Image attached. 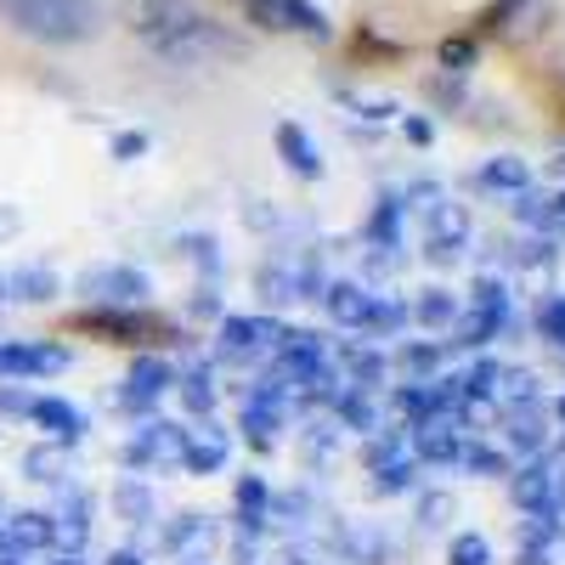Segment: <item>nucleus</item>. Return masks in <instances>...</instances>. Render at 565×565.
Instances as JSON below:
<instances>
[{
    "mask_svg": "<svg viewBox=\"0 0 565 565\" xmlns=\"http://www.w3.org/2000/svg\"><path fill=\"white\" fill-rule=\"evenodd\" d=\"M130 29L170 68H199V63H221V57L244 52L215 18H204L199 7H186V0H136Z\"/></svg>",
    "mask_w": 565,
    "mask_h": 565,
    "instance_id": "obj_1",
    "label": "nucleus"
},
{
    "mask_svg": "<svg viewBox=\"0 0 565 565\" xmlns=\"http://www.w3.org/2000/svg\"><path fill=\"white\" fill-rule=\"evenodd\" d=\"M7 23L29 40H45V45H74V40H90L103 23L97 0H0Z\"/></svg>",
    "mask_w": 565,
    "mask_h": 565,
    "instance_id": "obj_2",
    "label": "nucleus"
},
{
    "mask_svg": "<svg viewBox=\"0 0 565 565\" xmlns=\"http://www.w3.org/2000/svg\"><path fill=\"white\" fill-rule=\"evenodd\" d=\"M74 289L90 311H136V306H148L153 277L141 266H90V271H79Z\"/></svg>",
    "mask_w": 565,
    "mask_h": 565,
    "instance_id": "obj_3",
    "label": "nucleus"
},
{
    "mask_svg": "<svg viewBox=\"0 0 565 565\" xmlns=\"http://www.w3.org/2000/svg\"><path fill=\"white\" fill-rule=\"evenodd\" d=\"M181 447H186V424L170 418H141L130 441L119 447V463L130 476H153V469H181Z\"/></svg>",
    "mask_w": 565,
    "mask_h": 565,
    "instance_id": "obj_4",
    "label": "nucleus"
},
{
    "mask_svg": "<svg viewBox=\"0 0 565 565\" xmlns=\"http://www.w3.org/2000/svg\"><path fill=\"white\" fill-rule=\"evenodd\" d=\"M282 334H289V322H277V317H221L215 356L221 362H266Z\"/></svg>",
    "mask_w": 565,
    "mask_h": 565,
    "instance_id": "obj_5",
    "label": "nucleus"
},
{
    "mask_svg": "<svg viewBox=\"0 0 565 565\" xmlns=\"http://www.w3.org/2000/svg\"><path fill=\"white\" fill-rule=\"evenodd\" d=\"M68 362L74 356L57 340H0V380H18V385L52 380V373H63Z\"/></svg>",
    "mask_w": 565,
    "mask_h": 565,
    "instance_id": "obj_6",
    "label": "nucleus"
},
{
    "mask_svg": "<svg viewBox=\"0 0 565 565\" xmlns=\"http://www.w3.org/2000/svg\"><path fill=\"white\" fill-rule=\"evenodd\" d=\"M175 391V367L164 356H136L130 373H125V385H119V407L136 413V418H153V407Z\"/></svg>",
    "mask_w": 565,
    "mask_h": 565,
    "instance_id": "obj_7",
    "label": "nucleus"
},
{
    "mask_svg": "<svg viewBox=\"0 0 565 565\" xmlns=\"http://www.w3.org/2000/svg\"><path fill=\"white\" fill-rule=\"evenodd\" d=\"M476 436H463V418H430V424H407V452L418 463H458L463 447Z\"/></svg>",
    "mask_w": 565,
    "mask_h": 565,
    "instance_id": "obj_8",
    "label": "nucleus"
},
{
    "mask_svg": "<svg viewBox=\"0 0 565 565\" xmlns=\"http://www.w3.org/2000/svg\"><path fill=\"white\" fill-rule=\"evenodd\" d=\"M249 18L260 29H277V34H306V40H328V18L311 7V0H244Z\"/></svg>",
    "mask_w": 565,
    "mask_h": 565,
    "instance_id": "obj_9",
    "label": "nucleus"
},
{
    "mask_svg": "<svg viewBox=\"0 0 565 565\" xmlns=\"http://www.w3.org/2000/svg\"><path fill=\"white\" fill-rule=\"evenodd\" d=\"M498 447L514 463L548 452V413L543 407H509V413H498Z\"/></svg>",
    "mask_w": 565,
    "mask_h": 565,
    "instance_id": "obj_10",
    "label": "nucleus"
},
{
    "mask_svg": "<svg viewBox=\"0 0 565 565\" xmlns=\"http://www.w3.org/2000/svg\"><path fill=\"white\" fill-rule=\"evenodd\" d=\"M29 424H40V436H45V441H57V447H79V441L90 436L85 413H79L74 402H63V396H34Z\"/></svg>",
    "mask_w": 565,
    "mask_h": 565,
    "instance_id": "obj_11",
    "label": "nucleus"
},
{
    "mask_svg": "<svg viewBox=\"0 0 565 565\" xmlns=\"http://www.w3.org/2000/svg\"><path fill=\"white\" fill-rule=\"evenodd\" d=\"M334 367H340V380H345L351 391H380V385L391 380V356L373 345V340H345Z\"/></svg>",
    "mask_w": 565,
    "mask_h": 565,
    "instance_id": "obj_12",
    "label": "nucleus"
},
{
    "mask_svg": "<svg viewBox=\"0 0 565 565\" xmlns=\"http://www.w3.org/2000/svg\"><path fill=\"white\" fill-rule=\"evenodd\" d=\"M23 481L52 487V492H68V487H74V447H57V441L29 447V452H23Z\"/></svg>",
    "mask_w": 565,
    "mask_h": 565,
    "instance_id": "obj_13",
    "label": "nucleus"
},
{
    "mask_svg": "<svg viewBox=\"0 0 565 565\" xmlns=\"http://www.w3.org/2000/svg\"><path fill=\"white\" fill-rule=\"evenodd\" d=\"M90 492H79V487H68L63 492V503L52 509V526H57V554H79V543L90 537Z\"/></svg>",
    "mask_w": 565,
    "mask_h": 565,
    "instance_id": "obj_14",
    "label": "nucleus"
},
{
    "mask_svg": "<svg viewBox=\"0 0 565 565\" xmlns=\"http://www.w3.org/2000/svg\"><path fill=\"white\" fill-rule=\"evenodd\" d=\"M373 295H380V289H367V282L334 277V282L322 289V311L334 317L340 328H351V334H356V328H362V317H367V306H373Z\"/></svg>",
    "mask_w": 565,
    "mask_h": 565,
    "instance_id": "obj_15",
    "label": "nucleus"
},
{
    "mask_svg": "<svg viewBox=\"0 0 565 565\" xmlns=\"http://www.w3.org/2000/svg\"><path fill=\"white\" fill-rule=\"evenodd\" d=\"M63 295V277L52 266H18L7 271V306H52Z\"/></svg>",
    "mask_w": 565,
    "mask_h": 565,
    "instance_id": "obj_16",
    "label": "nucleus"
},
{
    "mask_svg": "<svg viewBox=\"0 0 565 565\" xmlns=\"http://www.w3.org/2000/svg\"><path fill=\"white\" fill-rule=\"evenodd\" d=\"M226 430H215V424H199V430H186V447H181V469L186 476H215V469H226Z\"/></svg>",
    "mask_w": 565,
    "mask_h": 565,
    "instance_id": "obj_17",
    "label": "nucleus"
},
{
    "mask_svg": "<svg viewBox=\"0 0 565 565\" xmlns=\"http://www.w3.org/2000/svg\"><path fill=\"white\" fill-rule=\"evenodd\" d=\"M159 543H164V554H199V548H210L215 543V521L210 514H199V509H186V514H170L164 521V532H159Z\"/></svg>",
    "mask_w": 565,
    "mask_h": 565,
    "instance_id": "obj_18",
    "label": "nucleus"
},
{
    "mask_svg": "<svg viewBox=\"0 0 565 565\" xmlns=\"http://www.w3.org/2000/svg\"><path fill=\"white\" fill-rule=\"evenodd\" d=\"M114 509H119V521H125L130 532L159 526V498H153V487L141 481V476H125V481L114 487Z\"/></svg>",
    "mask_w": 565,
    "mask_h": 565,
    "instance_id": "obj_19",
    "label": "nucleus"
},
{
    "mask_svg": "<svg viewBox=\"0 0 565 565\" xmlns=\"http://www.w3.org/2000/svg\"><path fill=\"white\" fill-rule=\"evenodd\" d=\"M492 407H498V413H509V407H543V380H537L532 367H503V362H498Z\"/></svg>",
    "mask_w": 565,
    "mask_h": 565,
    "instance_id": "obj_20",
    "label": "nucleus"
},
{
    "mask_svg": "<svg viewBox=\"0 0 565 565\" xmlns=\"http://www.w3.org/2000/svg\"><path fill=\"white\" fill-rule=\"evenodd\" d=\"M402 199L385 193L380 204H373V215L362 221V249H402Z\"/></svg>",
    "mask_w": 565,
    "mask_h": 565,
    "instance_id": "obj_21",
    "label": "nucleus"
},
{
    "mask_svg": "<svg viewBox=\"0 0 565 565\" xmlns=\"http://www.w3.org/2000/svg\"><path fill=\"white\" fill-rule=\"evenodd\" d=\"M277 148H282V164H289L300 181H317V175H322V153L311 148V136H306L295 119L277 125Z\"/></svg>",
    "mask_w": 565,
    "mask_h": 565,
    "instance_id": "obj_22",
    "label": "nucleus"
},
{
    "mask_svg": "<svg viewBox=\"0 0 565 565\" xmlns=\"http://www.w3.org/2000/svg\"><path fill=\"white\" fill-rule=\"evenodd\" d=\"M328 413H334V424H340V430H356L362 441L367 436H380V407H373V391H340V402L334 407H328Z\"/></svg>",
    "mask_w": 565,
    "mask_h": 565,
    "instance_id": "obj_23",
    "label": "nucleus"
},
{
    "mask_svg": "<svg viewBox=\"0 0 565 565\" xmlns=\"http://www.w3.org/2000/svg\"><path fill=\"white\" fill-rule=\"evenodd\" d=\"M413 317H407V300L402 295H373V306H367V317H362V328H356V340H391V334H402Z\"/></svg>",
    "mask_w": 565,
    "mask_h": 565,
    "instance_id": "obj_24",
    "label": "nucleus"
},
{
    "mask_svg": "<svg viewBox=\"0 0 565 565\" xmlns=\"http://www.w3.org/2000/svg\"><path fill=\"white\" fill-rule=\"evenodd\" d=\"M175 391H181V407H186V413L204 418V413L215 407V396H221V391H215V367H210V362H186V367L175 373Z\"/></svg>",
    "mask_w": 565,
    "mask_h": 565,
    "instance_id": "obj_25",
    "label": "nucleus"
},
{
    "mask_svg": "<svg viewBox=\"0 0 565 565\" xmlns=\"http://www.w3.org/2000/svg\"><path fill=\"white\" fill-rule=\"evenodd\" d=\"M458 311H463V306H458L452 289H424V295L407 306V317H413L418 328H430V334H447V328L458 322Z\"/></svg>",
    "mask_w": 565,
    "mask_h": 565,
    "instance_id": "obj_26",
    "label": "nucleus"
},
{
    "mask_svg": "<svg viewBox=\"0 0 565 565\" xmlns=\"http://www.w3.org/2000/svg\"><path fill=\"white\" fill-rule=\"evenodd\" d=\"M476 186H487V193H526V186H532V164L514 159V153H498V159L481 164Z\"/></svg>",
    "mask_w": 565,
    "mask_h": 565,
    "instance_id": "obj_27",
    "label": "nucleus"
},
{
    "mask_svg": "<svg viewBox=\"0 0 565 565\" xmlns=\"http://www.w3.org/2000/svg\"><path fill=\"white\" fill-rule=\"evenodd\" d=\"M441 340H402L396 345V356H391V367H402L407 380H436L441 373Z\"/></svg>",
    "mask_w": 565,
    "mask_h": 565,
    "instance_id": "obj_28",
    "label": "nucleus"
},
{
    "mask_svg": "<svg viewBox=\"0 0 565 565\" xmlns=\"http://www.w3.org/2000/svg\"><path fill=\"white\" fill-rule=\"evenodd\" d=\"M458 469H463V476H481V481H509L514 476V458L503 447H492V441H469L463 458H458Z\"/></svg>",
    "mask_w": 565,
    "mask_h": 565,
    "instance_id": "obj_29",
    "label": "nucleus"
},
{
    "mask_svg": "<svg viewBox=\"0 0 565 565\" xmlns=\"http://www.w3.org/2000/svg\"><path fill=\"white\" fill-rule=\"evenodd\" d=\"M244 436H249V447L255 452H271L277 447V430H282V413L277 407H260V402H244Z\"/></svg>",
    "mask_w": 565,
    "mask_h": 565,
    "instance_id": "obj_30",
    "label": "nucleus"
},
{
    "mask_svg": "<svg viewBox=\"0 0 565 565\" xmlns=\"http://www.w3.org/2000/svg\"><path fill=\"white\" fill-rule=\"evenodd\" d=\"M514 215H521L537 238L543 232H559V215H554V199L548 193H537V186H526V193H514Z\"/></svg>",
    "mask_w": 565,
    "mask_h": 565,
    "instance_id": "obj_31",
    "label": "nucleus"
},
{
    "mask_svg": "<svg viewBox=\"0 0 565 565\" xmlns=\"http://www.w3.org/2000/svg\"><path fill=\"white\" fill-rule=\"evenodd\" d=\"M418 458L407 452V458H396V463H385V469H373V476H380V481H373V492H385V498H396V492H418Z\"/></svg>",
    "mask_w": 565,
    "mask_h": 565,
    "instance_id": "obj_32",
    "label": "nucleus"
},
{
    "mask_svg": "<svg viewBox=\"0 0 565 565\" xmlns=\"http://www.w3.org/2000/svg\"><path fill=\"white\" fill-rule=\"evenodd\" d=\"M175 249L204 271V282L221 277V255H215V238H210V232H186V238H175Z\"/></svg>",
    "mask_w": 565,
    "mask_h": 565,
    "instance_id": "obj_33",
    "label": "nucleus"
},
{
    "mask_svg": "<svg viewBox=\"0 0 565 565\" xmlns=\"http://www.w3.org/2000/svg\"><path fill=\"white\" fill-rule=\"evenodd\" d=\"M396 458H407V430L367 436V447H362V463H367V469H385V463H396Z\"/></svg>",
    "mask_w": 565,
    "mask_h": 565,
    "instance_id": "obj_34",
    "label": "nucleus"
},
{
    "mask_svg": "<svg viewBox=\"0 0 565 565\" xmlns=\"http://www.w3.org/2000/svg\"><path fill=\"white\" fill-rule=\"evenodd\" d=\"M447 565H492V543L481 532H458L447 543Z\"/></svg>",
    "mask_w": 565,
    "mask_h": 565,
    "instance_id": "obj_35",
    "label": "nucleus"
},
{
    "mask_svg": "<svg viewBox=\"0 0 565 565\" xmlns=\"http://www.w3.org/2000/svg\"><path fill=\"white\" fill-rule=\"evenodd\" d=\"M452 514H458L452 492H418V526H424V532H441Z\"/></svg>",
    "mask_w": 565,
    "mask_h": 565,
    "instance_id": "obj_36",
    "label": "nucleus"
},
{
    "mask_svg": "<svg viewBox=\"0 0 565 565\" xmlns=\"http://www.w3.org/2000/svg\"><path fill=\"white\" fill-rule=\"evenodd\" d=\"M469 306H481V311H498V317H509V282L503 277H476V289H469Z\"/></svg>",
    "mask_w": 565,
    "mask_h": 565,
    "instance_id": "obj_37",
    "label": "nucleus"
},
{
    "mask_svg": "<svg viewBox=\"0 0 565 565\" xmlns=\"http://www.w3.org/2000/svg\"><path fill=\"white\" fill-rule=\"evenodd\" d=\"M554 260H559V249L548 238H526V244L509 249V266H526V271H548Z\"/></svg>",
    "mask_w": 565,
    "mask_h": 565,
    "instance_id": "obj_38",
    "label": "nucleus"
},
{
    "mask_svg": "<svg viewBox=\"0 0 565 565\" xmlns=\"http://www.w3.org/2000/svg\"><path fill=\"white\" fill-rule=\"evenodd\" d=\"M537 334L565 345V295H543L537 300Z\"/></svg>",
    "mask_w": 565,
    "mask_h": 565,
    "instance_id": "obj_39",
    "label": "nucleus"
},
{
    "mask_svg": "<svg viewBox=\"0 0 565 565\" xmlns=\"http://www.w3.org/2000/svg\"><path fill=\"white\" fill-rule=\"evenodd\" d=\"M340 447V424L334 418H311L306 424V458H334Z\"/></svg>",
    "mask_w": 565,
    "mask_h": 565,
    "instance_id": "obj_40",
    "label": "nucleus"
},
{
    "mask_svg": "<svg viewBox=\"0 0 565 565\" xmlns=\"http://www.w3.org/2000/svg\"><path fill=\"white\" fill-rule=\"evenodd\" d=\"M34 407V391L18 385V380H0V418H29Z\"/></svg>",
    "mask_w": 565,
    "mask_h": 565,
    "instance_id": "obj_41",
    "label": "nucleus"
},
{
    "mask_svg": "<svg viewBox=\"0 0 565 565\" xmlns=\"http://www.w3.org/2000/svg\"><path fill=\"white\" fill-rule=\"evenodd\" d=\"M441 68L447 74H469V68H476V40H447L441 45Z\"/></svg>",
    "mask_w": 565,
    "mask_h": 565,
    "instance_id": "obj_42",
    "label": "nucleus"
},
{
    "mask_svg": "<svg viewBox=\"0 0 565 565\" xmlns=\"http://www.w3.org/2000/svg\"><path fill=\"white\" fill-rule=\"evenodd\" d=\"M141 153H148V130H119L114 136V159L119 164H136Z\"/></svg>",
    "mask_w": 565,
    "mask_h": 565,
    "instance_id": "obj_43",
    "label": "nucleus"
},
{
    "mask_svg": "<svg viewBox=\"0 0 565 565\" xmlns=\"http://www.w3.org/2000/svg\"><path fill=\"white\" fill-rule=\"evenodd\" d=\"M23 232V210H12V204H0V249H7L12 238Z\"/></svg>",
    "mask_w": 565,
    "mask_h": 565,
    "instance_id": "obj_44",
    "label": "nucleus"
},
{
    "mask_svg": "<svg viewBox=\"0 0 565 565\" xmlns=\"http://www.w3.org/2000/svg\"><path fill=\"white\" fill-rule=\"evenodd\" d=\"M193 311H199V317H215V311H221V300H215V282H204V289L193 295Z\"/></svg>",
    "mask_w": 565,
    "mask_h": 565,
    "instance_id": "obj_45",
    "label": "nucleus"
},
{
    "mask_svg": "<svg viewBox=\"0 0 565 565\" xmlns=\"http://www.w3.org/2000/svg\"><path fill=\"white\" fill-rule=\"evenodd\" d=\"M402 130H407V141H418V148L436 136V130H430V119H402Z\"/></svg>",
    "mask_w": 565,
    "mask_h": 565,
    "instance_id": "obj_46",
    "label": "nucleus"
},
{
    "mask_svg": "<svg viewBox=\"0 0 565 565\" xmlns=\"http://www.w3.org/2000/svg\"><path fill=\"white\" fill-rule=\"evenodd\" d=\"M521 565H554V554H548L543 543H526V548H521Z\"/></svg>",
    "mask_w": 565,
    "mask_h": 565,
    "instance_id": "obj_47",
    "label": "nucleus"
},
{
    "mask_svg": "<svg viewBox=\"0 0 565 565\" xmlns=\"http://www.w3.org/2000/svg\"><path fill=\"white\" fill-rule=\"evenodd\" d=\"M282 565H322V554H311V548H282Z\"/></svg>",
    "mask_w": 565,
    "mask_h": 565,
    "instance_id": "obj_48",
    "label": "nucleus"
},
{
    "mask_svg": "<svg viewBox=\"0 0 565 565\" xmlns=\"http://www.w3.org/2000/svg\"><path fill=\"white\" fill-rule=\"evenodd\" d=\"M108 565H148V554H141V548H114Z\"/></svg>",
    "mask_w": 565,
    "mask_h": 565,
    "instance_id": "obj_49",
    "label": "nucleus"
},
{
    "mask_svg": "<svg viewBox=\"0 0 565 565\" xmlns=\"http://www.w3.org/2000/svg\"><path fill=\"white\" fill-rule=\"evenodd\" d=\"M554 215H559V232H565V193L554 199Z\"/></svg>",
    "mask_w": 565,
    "mask_h": 565,
    "instance_id": "obj_50",
    "label": "nucleus"
},
{
    "mask_svg": "<svg viewBox=\"0 0 565 565\" xmlns=\"http://www.w3.org/2000/svg\"><path fill=\"white\" fill-rule=\"evenodd\" d=\"M554 418H559V430H565V396H559V402H554Z\"/></svg>",
    "mask_w": 565,
    "mask_h": 565,
    "instance_id": "obj_51",
    "label": "nucleus"
},
{
    "mask_svg": "<svg viewBox=\"0 0 565 565\" xmlns=\"http://www.w3.org/2000/svg\"><path fill=\"white\" fill-rule=\"evenodd\" d=\"M0 565H23V559H18V554H0Z\"/></svg>",
    "mask_w": 565,
    "mask_h": 565,
    "instance_id": "obj_52",
    "label": "nucleus"
},
{
    "mask_svg": "<svg viewBox=\"0 0 565 565\" xmlns=\"http://www.w3.org/2000/svg\"><path fill=\"white\" fill-rule=\"evenodd\" d=\"M554 170H559V175H565V153H559V159H554Z\"/></svg>",
    "mask_w": 565,
    "mask_h": 565,
    "instance_id": "obj_53",
    "label": "nucleus"
},
{
    "mask_svg": "<svg viewBox=\"0 0 565 565\" xmlns=\"http://www.w3.org/2000/svg\"><path fill=\"white\" fill-rule=\"evenodd\" d=\"M0 514H7V503H0Z\"/></svg>",
    "mask_w": 565,
    "mask_h": 565,
    "instance_id": "obj_54",
    "label": "nucleus"
}]
</instances>
